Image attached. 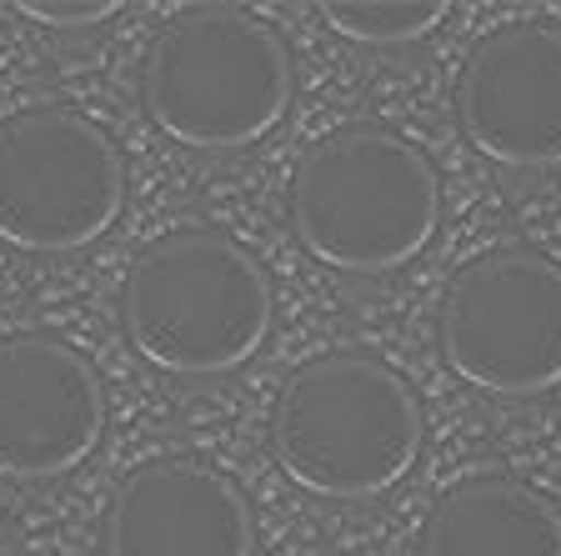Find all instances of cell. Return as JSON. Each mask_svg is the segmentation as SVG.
<instances>
[{"label":"cell","instance_id":"cell-3","mask_svg":"<svg viewBox=\"0 0 561 556\" xmlns=\"http://www.w3.org/2000/svg\"><path fill=\"white\" fill-rule=\"evenodd\" d=\"M271 276L221 231H175L130 261L121 326L130 347L171 376H226L271 337Z\"/></svg>","mask_w":561,"mask_h":556},{"label":"cell","instance_id":"cell-9","mask_svg":"<svg viewBox=\"0 0 561 556\" xmlns=\"http://www.w3.org/2000/svg\"><path fill=\"white\" fill-rule=\"evenodd\" d=\"M251 546L241 487L191 456L136 466L105 511V556H251Z\"/></svg>","mask_w":561,"mask_h":556},{"label":"cell","instance_id":"cell-12","mask_svg":"<svg viewBox=\"0 0 561 556\" xmlns=\"http://www.w3.org/2000/svg\"><path fill=\"white\" fill-rule=\"evenodd\" d=\"M21 15L41 25H60V31H76V25H101L116 15V0H25Z\"/></svg>","mask_w":561,"mask_h":556},{"label":"cell","instance_id":"cell-8","mask_svg":"<svg viewBox=\"0 0 561 556\" xmlns=\"http://www.w3.org/2000/svg\"><path fill=\"white\" fill-rule=\"evenodd\" d=\"M105 392L95 366L60 337L0 341V476L50 481L101 446Z\"/></svg>","mask_w":561,"mask_h":556},{"label":"cell","instance_id":"cell-6","mask_svg":"<svg viewBox=\"0 0 561 556\" xmlns=\"http://www.w3.org/2000/svg\"><path fill=\"white\" fill-rule=\"evenodd\" d=\"M446 366L486 396H541L561 386V266L502 246L451 276L436 306Z\"/></svg>","mask_w":561,"mask_h":556},{"label":"cell","instance_id":"cell-10","mask_svg":"<svg viewBox=\"0 0 561 556\" xmlns=\"http://www.w3.org/2000/svg\"><path fill=\"white\" fill-rule=\"evenodd\" d=\"M416 556H561V511L516 476H471L432 507Z\"/></svg>","mask_w":561,"mask_h":556},{"label":"cell","instance_id":"cell-4","mask_svg":"<svg viewBox=\"0 0 561 556\" xmlns=\"http://www.w3.org/2000/svg\"><path fill=\"white\" fill-rule=\"evenodd\" d=\"M291 50L241 5L181 11L146 50L140 101L161 136L191 151H245L291 105Z\"/></svg>","mask_w":561,"mask_h":556},{"label":"cell","instance_id":"cell-5","mask_svg":"<svg viewBox=\"0 0 561 556\" xmlns=\"http://www.w3.org/2000/svg\"><path fill=\"white\" fill-rule=\"evenodd\" d=\"M126 206L121 146L66 105L0 121V241L66 256L101 241Z\"/></svg>","mask_w":561,"mask_h":556},{"label":"cell","instance_id":"cell-2","mask_svg":"<svg viewBox=\"0 0 561 556\" xmlns=\"http://www.w3.org/2000/svg\"><path fill=\"white\" fill-rule=\"evenodd\" d=\"M271 452L301 491L371 501L401 487L421 456V401L362 351H327L291 371L271 411Z\"/></svg>","mask_w":561,"mask_h":556},{"label":"cell","instance_id":"cell-11","mask_svg":"<svg viewBox=\"0 0 561 556\" xmlns=\"http://www.w3.org/2000/svg\"><path fill=\"white\" fill-rule=\"evenodd\" d=\"M331 31L362 41V46H401V41H421L446 21V5L436 0H366V5H327Z\"/></svg>","mask_w":561,"mask_h":556},{"label":"cell","instance_id":"cell-1","mask_svg":"<svg viewBox=\"0 0 561 556\" xmlns=\"http://www.w3.org/2000/svg\"><path fill=\"white\" fill-rule=\"evenodd\" d=\"M442 226V175L381 126H341L291 175V231L311 261L386 276L416 261Z\"/></svg>","mask_w":561,"mask_h":556},{"label":"cell","instance_id":"cell-7","mask_svg":"<svg viewBox=\"0 0 561 556\" xmlns=\"http://www.w3.org/2000/svg\"><path fill=\"white\" fill-rule=\"evenodd\" d=\"M456 121L496 166H561V25L522 21L477 41L456 81Z\"/></svg>","mask_w":561,"mask_h":556}]
</instances>
